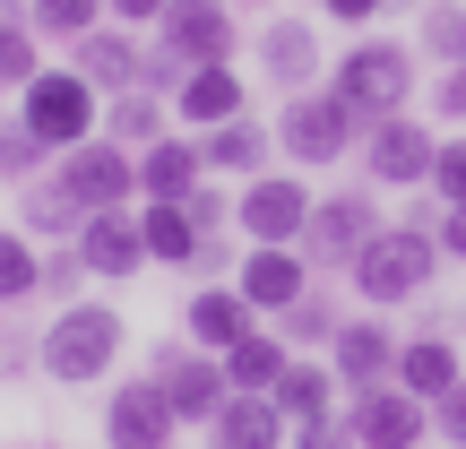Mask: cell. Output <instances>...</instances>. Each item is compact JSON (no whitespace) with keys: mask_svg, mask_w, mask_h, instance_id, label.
Returning a JSON list of instances; mask_svg holds the SVG:
<instances>
[{"mask_svg":"<svg viewBox=\"0 0 466 449\" xmlns=\"http://www.w3.org/2000/svg\"><path fill=\"white\" fill-rule=\"evenodd\" d=\"M113 354H121V311L113 302H69L61 320L44 329V346H35V363L52 372V381H104L113 372Z\"/></svg>","mask_w":466,"mask_h":449,"instance_id":"cell-1","label":"cell"},{"mask_svg":"<svg viewBox=\"0 0 466 449\" xmlns=\"http://www.w3.org/2000/svg\"><path fill=\"white\" fill-rule=\"evenodd\" d=\"M432 260H441V233L380 225L363 250H354V285H363V302H415L423 285H432Z\"/></svg>","mask_w":466,"mask_h":449,"instance_id":"cell-2","label":"cell"},{"mask_svg":"<svg viewBox=\"0 0 466 449\" xmlns=\"http://www.w3.org/2000/svg\"><path fill=\"white\" fill-rule=\"evenodd\" d=\"M406 87H415V52L406 44H354L346 61H337V104H354V121H389L406 113Z\"/></svg>","mask_w":466,"mask_h":449,"instance_id":"cell-3","label":"cell"},{"mask_svg":"<svg viewBox=\"0 0 466 449\" xmlns=\"http://www.w3.org/2000/svg\"><path fill=\"white\" fill-rule=\"evenodd\" d=\"M17 121H26V130L35 138H44V148H86V138H96V87H86L78 78V69H35V78H26V113H17Z\"/></svg>","mask_w":466,"mask_h":449,"instance_id":"cell-4","label":"cell"},{"mask_svg":"<svg viewBox=\"0 0 466 449\" xmlns=\"http://www.w3.org/2000/svg\"><path fill=\"white\" fill-rule=\"evenodd\" d=\"M61 190L86 208V217H104V208L138 199V165H130V148H121V138H86V148L61 156Z\"/></svg>","mask_w":466,"mask_h":449,"instance_id":"cell-5","label":"cell"},{"mask_svg":"<svg viewBox=\"0 0 466 449\" xmlns=\"http://www.w3.org/2000/svg\"><path fill=\"white\" fill-rule=\"evenodd\" d=\"M346 423H354V449H415L423 423H432V406H423L415 389H398V381H371V389H354Z\"/></svg>","mask_w":466,"mask_h":449,"instance_id":"cell-6","label":"cell"},{"mask_svg":"<svg viewBox=\"0 0 466 449\" xmlns=\"http://www.w3.org/2000/svg\"><path fill=\"white\" fill-rule=\"evenodd\" d=\"M277 138H285L294 165H337V156L354 148V104H337V96H294V104H285V121H277Z\"/></svg>","mask_w":466,"mask_h":449,"instance_id":"cell-7","label":"cell"},{"mask_svg":"<svg viewBox=\"0 0 466 449\" xmlns=\"http://www.w3.org/2000/svg\"><path fill=\"white\" fill-rule=\"evenodd\" d=\"M380 233V208L354 199V190H337V199H311V225H302V260L319 268H354V250Z\"/></svg>","mask_w":466,"mask_h":449,"instance_id":"cell-8","label":"cell"},{"mask_svg":"<svg viewBox=\"0 0 466 449\" xmlns=\"http://www.w3.org/2000/svg\"><path fill=\"white\" fill-rule=\"evenodd\" d=\"M233 285L250 294V311H277V320H285L302 294H311V260H302V242H259Z\"/></svg>","mask_w":466,"mask_h":449,"instance_id":"cell-9","label":"cell"},{"mask_svg":"<svg viewBox=\"0 0 466 449\" xmlns=\"http://www.w3.org/2000/svg\"><path fill=\"white\" fill-rule=\"evenodd\" d=\"M173 398H165V381H130V389H113V406H104V441L113 449H165L173 441Z\"/></svg>","mask_w":466,"mask_h":449,"instance_id":"cell-10","label":"cell"},{"mask_svg":"<svg viewBox=\"0 0 466 449\" xmlns=\"http://www.w3.org/2000/svg\"><path fill=\"white\" fill-rule=\"evenodd\" d=\"M156 381H165V398H173V415H182V423H217V406L233 398L225 354H165Z\"/></svg>","mask_w":466,"mask_h":449,"instance_id":"cell-11","label":"cell"},{"mask_svg":"<svg viewBox=\"0 0 466 449\" xmlns=\"http://www.w3.org/2000/svg\"><path fill=\"white\" fill-rule=\"evenodd\" d=\"M156 26H165V52H173V61H190V69H208V61H225V52H233L225 0H173Z\"/></svg>","mask_w":466,"mask_h":449,"instance_id":"cell-12","label":"cell"},{"mask_svg":"<svg viewBox=\"0 0 466 449\" xmlns=\"http://www.w3.org/2000/svg\"><path fill=\"white\" fill-rule=\"evenodd\" d=\"M233 217L250 225V242H302V225H311V190L259 173V182L242 190V208H233Z\"/></svg>","mask_w":466,"mask_h":449,"instance_id":"cell-13","label":"cell"},{"mask_svg":"<svg viewBox=\"0 0 466 449\" xmlns=\"http://www.w3.org/2000/svg\"><path fill=\"white\" fill-rule=\"evenodd\" d=\"M78 260H86V277H138L147 268V233H138L130 208H104V217L78 225Z\"/></svg>","mask_w":466,"mask_h":449,"instance_id":"cell-14","label":"cell"},{"mask_svg":"<svg viewBox=\"0 0 466 449\" xmlns=\"http://www.w3.org/2000/svg\"><path fill=\"white\" fill-rule=\"evenodd\" d=\"M432 156H441V138L423 121H406V113L371 121V182H432Z\"/></svg>","mask_w":466,"mask_h":449,"instance_id":"cell-15","label":"cell"},{"mask_svg":"<svg viewBox=\"0 0 466 449\" xmlns=\"http://www.w3.org/2000/svg\"><path fill=\"white\" fill-rule=\"evenodd\" d=\"M329 372L346 389H371V381H398V337L380 329V320H346V329L329 337Z\"/></svg>","mask_w":466,"mask_h":449,"instance_id":"cell-16","label":"cell"},{"mask_svg":"<svg viewBox=\"0 0 466 449\" xmlns=\"http://www.w3.org/2000/svg\"><path fill=\"white\" fill-rule=\"evenodd\" d=\"M250 329H259V311H250L242 285H208V294H190V337H199L208 354H233Z\"/></svg>","mask_w":466,"mask_h":449,"instance_id":"cell-17","label":"cell"},{"mask_svg":"<svg viewBox=\"0 0 466 449\" xmlns=\"http://www.w3.org/2000/svg\"><path fill=\"white\" fill-rule=\"evenodd\" d=\"M294 423H285L277 398H259V389H233V398L217 406V449H277Z\"/></svg>","mask_w":466,"mask_h":449,"instance_id":"cell-18","label":"cell"},{"mask_svg":"<svg viewBox=\"0 0 466 449\" xmlns=\"http://www.w3.org/2000/svg\"><path fill=\"white\" fill-rule=\"evenodd\" d=\"M458 381H466V372H458V346H450V337H406V346H398V389H415L423 406L450 398Z\"/></svg>","mask_w":466,"mask_h":449,"instance_id":"cell-19","label":"cell"},{"mask_svg":"<svg viewBox=\"0 0 466 449\" xmlns=\"http://www.w3.org/2000/svg\"><path fill=\"white\" fill-rule=\"evenodd\" d=\"M199 173H208V156L190 148V138H156V148L138 156V190H147V199H190Z\"/></svg>","mask_w":466,"mask_h":449,"instance_id":"cell-20","label":"cell"},{"mask_svg":"<svg viewBox=\"0 0 466 449\" xmlns=\"http://www.w3.org/2000/svg\"><path fill=\"white\" fill-rule=\"evenodd\" d=\"M138 233H147V260H165V268H199V250H208L182 199H147V217H138Z\"/></svg>","mask_w":466,"mask_h":449,"instance_id":"cell-21","label":"cell"},{"mask_svg":"<svg viewBox=\"0 0 466 449\" xmlns=\"http://www.w3.org/2000/svg\"><path fill=\"white\" fill-rule=\"evenodd\" d=\"M337 389L346 381H337L329 363H285V381L268 389V398L285 406V423H319V415H337Z\"/></svg>","mask_w":466,"mask_h":449,"instance_id":"cell-22","label":"cell"},{"mask_svg":"<svg viewBox=\"0 0 466 449\" xmlns=\"http://www.w3.org/2000/svg\"><path fill=\"white\" fill-rule=\"evenodd\" d=\"M242 113V78H233L225 61H208V69H190L182 78V121L190 130H217V121Z\"/></svg>","mask_w":466,"mask_h":449,"instance_id":"cell-23","label":"cell"},{"mask_svg":"<svg viewBox=\"0 0 466 449\" xmlns=\"http://www.w3.org/2000/svg\"><path fill=\"white\" fill-rule=\"evenodd\" d=\"M199 156H208V173H259L268 165V130L233 113V121H217V130L199 138Z\"/></svg>","mask_w":466,"mask_h":449,"instance_id":"cell-24","label":"cell"},{"mask_svg":"<svg viewBox=\"0 0 466 449\" xmlns=\"http://www.w3.org/2000/svg\"><path fill=\"white\" fill-rule=\"evenodd\" d=\"M259 61H268V78H277V87H302V78L319 69V44H311V26L277 17V26L259 35Z\"/></svg>","mask_w":466,"mask_h":449,"instance_id":"cell-25","label":"cell"},{"mask_svg":"<svg viewBox=\"0 0 466 449\" xmlns=\"http://www.w3.org/2000/svg\"><path fill=\"white\" fill-rule=\"evenodd\" d=\"M285 363H294V354H285V337H268V329H250L242 346L225 354V381H233V389H259V398H268V389L285 381Z\"/></svg>","mask_w":466,"mask_h":449,"instance_id":"cell-26","label":"cell"},{"mask_svg":"<svg viewBox=\"0 0 466 449\" xmlns=\"http://www.w3.org/2000/svg\"><path fill=\"white\" fill-rule=\"evenodd\" d=\"M78 78L86 87H96V96H104V87H138V52H130V35H78Z\"/></svg>","mask_w":466,"mask_h":449,"instance_id":"cell-27","label":"cell"},{"mask_svg":"<svg viewBox=\"0 0 466 449\" xmlns=\"http://www.w3.org/2000/svg\"><path fill=\"white\" fill-rule=\"evenodd\" d=\"M104 130H113L121 148H156V138H165V113H156L147 87H121V104L104 113Z\"/></svg>","mask_w":466,"mask_h":449,"instance_id":"cell-28","label":"cell"},{"mask_svg":"<svg viewBox=\"0 0 466 449\" xmlns=\"http://www.w3.org/2000/svg\"><path fill=\"white\" fill-rule=\"evenodd\" d=\"M44 285V260L26 250V233H0V302H26Z\"/></svg>","mask_w":466,"mask_h":449,"instance_id":"cell-29","label":"cell"},{"mask_svg":"<svg viewBox=\"0 0 466 449\" xmlns=\"http://www.w3.org/2000/svg\"><path fill=\"white\" fill-rule=\"evenodd\" d=\"M35 26L44 35H61V44H78V35H96V17H104V0H35Z\"/></svg>","mask_w":466,"mask_h":449,"instance_id":"cell-30","label":"cell"},{"mask_svg":"<svg viewBox=\"0 0 466 449\" xmlns=\"http://www.w3.org/2000/svg\"><path fill=\"white\" fill-rule=\"evenodd\" d=\"M423 61H466V9H450V0H441V9H423Z\"/></svg>","mask_w":466,"mask_h":449,"instance_id":"cell-31","label":"cell"},{"mask_svg":"<svg viewBox=\"0 0 466 449\" xmlns=\"http://www.w3.org/2000/svg\"><path fill=\"white\" fill-rule=\"evenodd\" d=\"M26 225H35V233H78V225H86V208L69 199L61 182H44V190H26Z\"/></svg>","mask_w":466,"mask_h":449,"instance_id":"cell-32","label":"cell"},{"mask_svg":"<svg viewBox=\"0 0 466 449\" xmlns=\"http://www.w3.org/2000/svg\"><path fill=\"white\" fill-rule=\"evenodd\" d=\"M337 329H346V320H337L329 302H311V294H302L294 311H285V329H277V337H285V346H329Z\"/></svg>","mask_w":466,"mask_h":449,"instance_id":"cell-33","label":"cell"},{"mask_svg":"<svg viewBox=\"0 0 466 449\" xmlns=\"http://www.w3.org/2000/svg\"><path fill=\"white\" fill-rule=\"evenodd\" d=\"M35 69H44V61H35V35H26V17H0V78H9V87H26L35 78Z\"/></svg>","mask_w":466,"mask_h":449,"instance_id":"cell-34","label":"cell"},{"mask_svg":"<svg viewBox=\"0 0 466 449\" xmlns=\"http://www.w3.org/2000/svg\"><path fill=\"white\" fill-rule=\"evenodd\" d=\"M432 190H441L450 208H466V138H450V148L432 156Z\"/></svg>","mask_w":466,"mask_h":449,"instance_id":"cell-35","label":"cell"},{"mask_svg":"<svg viewBox=\"0 0 466 449\" xmlns=\"http://www.w3.org/2000/svg\"><path fill=\"white\" fill-rule=\"evenodd\" d=\"M35 156H44V138H35L26 121H9V130H0V173H35Z\"/></svg>","mask_w":466,"mask_h":449,"instance_id":"cell-36","label":"cell"},{"mask_svg":"<svg viewBox=\"0 0 466 449\" xmlns=\"http://www.w3.org/2000/svg\"><path fill=\"white\" fill-rule=\"evenodd\" d=\"M294 449H354V423H346V415H319V423H294Z\"/></svg>","mask_w":466,"mask_h":449,"instance_id":"cell-37","label":"cell"},{"mask_svg":"<svg viewBox=\"0 0 466 449\" xmlns=\"http://www.w3.org/2000/svg\"><path fill=\"white\" fill-rule=\"evenodd\" d=\"M432 423H441V433H450V441L466 449V381L450 389V398H432Z\"/></svg>","mask_w":466,"mask_h":449,"instance_id":"cell-38","label":"cell"},{"mask_svg":"<svg viewBox=\"0 0 466 449\" xmlns=\"http://www.w3.org/2000/svg\"><path fill=\"white\" fill-rule=\"evenodd\" d=\"M138 78H147V87H173V96H182V78H190V61H173V52L156 44V61H138Z\"/></svg>","mask_w":466,"mask_h":449,"instance_id":"cell-39","label":"cell"},{"mask_svg":"<svg viewBox=\"0 0 466 449\" xmlns=\"http://www.w3.org/2000/svg\"><path fill=\"white\" fill-rule=\"evenodd\" d=\"M78 277H86L78 242H69V250H52V260H44V285H52V294H69V285H78Z\"/></svg>","mask_w":466,"mask_h":449,"instance_id":"cell-40","label":"cell"},{"mask_svg":"<svg viewBox=\"0 0 466 449\" xmlns=\"http://www.w3.org/2000/svg\"><path fill=\"white\" fill-rule=\"evenodd\" d=\"M182 208H190V225H199V242H217V225H225V208H217V190L199 182V190H190Z\"/></svg>","mask_w":466,"mask_h":449,"instance_id":"cell-41","label":"cell"},{"mask_svg":"<svg viewBox=\"0 0 466 449\" xmlns=\"http://www.w3.org/2000/svg\"><path fill=\"white\" fill-rule=\"evenodd\" d=\"M319 9H329V17H337V26H363V17H380V9H389V0H319Z\"/></svg>","mask_w":466,"mask_h":449,"instance_id":"cell-42","label":"cell"},{"mask_svg":"<svg viewBox=\"0 0 466 449\" xmlns=\"http://www.w3.org/2000/svg\"><path fill=\"white\" fill-rule=\"evenodd\" d=\"M104 9H113V17H121V26H138V17H165V9H173V0H104Z\"/></svg>","mask_w":466,"mask_h":449,"instance_id":"cell-43","label":"cell"},{"mask_svg":"<svg viewBox=\"0 0 466 449\" xmlns=\"http://www.w3.org/2000/svg\"><path fill=\"white\" fill-rule=\"evenodd\" d=\"M441 250H450V260H466V208H450V217H441Z\"/></svg>","mask_w":466,"mask_h":449,"instance_id":"cell-44","label":"cell"},{"mask_svg":"<svg viewBox=\"0 0 466 449\" xmlns=\"http://www.w3.org/2000/svg\"><path fill=\"white\" fill-rule=\"evenodd\" d=\"M441 113H466V61L450 69V78H441Z\"/></svg>","mask_w":466,"mask_h":449,"instance_id":"cell-45","label":"cell"},{"mask_svg":"<svg viewBox=\"0 0 466 449\" xmlns=\"http://www.w3.org/2000/svg\"><path fill=\"white\" fill-rule=\"evenodd\" d=\"M26 363V346H17V337H0V372H17Z\"/></svg>","mask_w":466,"mask_h":449,"instance_id":"cell-46","label":"cell"},{"mask_svg":"<svg viewBox=\"0 0 466 449\" xmlns=\"http://www.w3.org/2000/svg\"><path fill=\"white\" fill-rule=\"evenodd\" d=\"M165 449H173V441H165Z\"/></svg>","mask_w":466,"mask_h":449,"instance_id":"cell-47","label":"cell"}]
</instances>
